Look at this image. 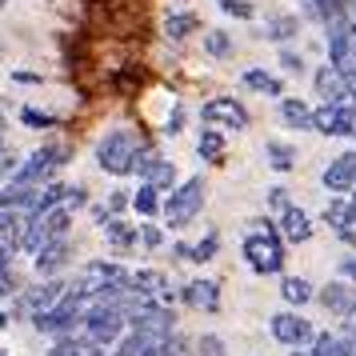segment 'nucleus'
Listing matches in <instances>:
<instances>
[{
    "mask_svg": "<svg viewBox=\"0 0 356 356\" xmlns=\"http://www.w3.org/2000/svg\"><path fill=\"white\" fill-rule=\"evenodd\" d=\"M108 356H120V353H108Z\"/></svg>",
    "mask_w": 356,
    "mask_h": 356,
    "instance_id": "obj_55",
    "label": "nucleus"
},
{
    "mask_svg": "<svg viewBox=\"0 0 356 356\" xmlns=\"http://www.w3.org/2000/svg\"><path fill=\"white\" fill-rule=\"evenodd\" d=\"M204 52H209V56H216V60L232 56V36H228L225 29H212V33H204Z\"/></svg>",
    "mask_w": 356,
    "mask_h": 356,
    "instance_id": "obj_31",
    "label": "nucleus"
},
{
    "mask_svg": "<svg viewBox=\"0 0 356 356\" xmlns=\"http://www.w3.org/2000/svg\"><path fill=\"white\" fill-rule=\"evenodd\" d=\"M104 236H108V244H113V248H120V252H129L132 244L140 241V225H129V220H120V216H113V220L104 225Z\"/></svg>",
    "mask_w": 356,
    "mask_h": 356,
    "instance_id": "obj_23",
    "label": "nucleus"
},
{
    "mask_svg": "<svg viewBox=\"0 0 356 356\" xmlns=\"http://www.w3.org/2000/svg\"><path fill=\"white\" fill-rule=\"evenodd\" d=\"M348 92H353V108H356V72L348 76Z\"/></svg>",
    "mask_w": 356,
    "mask_h": 356,
    "instance_id": "obj_46",
    "label": "nucleus"
},
{
    "mask_svg": "<svg viewBox=\"0 0 356 356\" xmlns=\"http://www.w3.org/2000/svg\"><path fill=\"white\" fill-rule=\"evenodd\" d=\"M340 280L356 284V257H344V260H340Z\"/></svg>",
    "mask_w": 356,
    "mask_h": 356,
    "instance_id": "obj_43",
    "label": "nucleus"
},
{
    "mask_svg": "<svg viewBox=\"0 0 356 356\" xmlns=\"http://www.w3.org/2000/svg\"><path fill=\"white\" fill-rule=\"evenodd\" d=\"M200 120L204 124H212V129L220 132H244L248 124H252V116H248V108H244L236 97H212L200 104Z\"/></svg>",
    "mask_w": 356,
    "mask_h": 356,
    "instance_id": "obj_8",
    "label": "nucleus"
},
{
    "mask_svg": "<svg viewBox=\"0 0 356 356\" xmlns=\"http://www.w3.org/2000/svg\"><path fill=\"white\" fill-rule=\"evenodd\" d=\"M216 4H220V13L232 17V20H252L257 17V4H252V0H216Z\"/></svg>",
    "mask_w": 356,
    "mask_h": 356,
    "instance_id": "obj_33",
    "label": "nucleus"
},
{
    "mask_svg": "<svg viewBox=\"0 0 356 356\" xmlns=\"http://www.w3.org/2000/svg\"><path fill=\"white\" fill-rule=\"evenodd\" d=\"M348 196H353V200H356V188H353V193H348Z\"/></svg>",
    "mask_w": 356,
    "mask_h": 356,
    "instance_id": "obj_51",
    "label": "nucleus"
},
{
    "mask_svg": "<svg viewBox=\"0 0 356 356\" xmlns=\"http://www.w3.org/2000/svg\"><path fill=\"white\" fill-rule=\"evenodd\" d=\"M0 108H4V104H0Z\"/></svg>",
    "mask_w": 356,
    "mask_h": 356,
    "instance_id": "obj_57",
    "label": "nucleus"
},
{
    "mask_svg": "<svg viewBox=\"0 0 356 356\" xmlns=\"http://www.w3.org/2000/svg\"><path fill=\"white\" fill-rule=\"evenodd\" d=\"M200 209H204V177L196 172V177H188L184 184H177L168 193V200H164V220H168V228H184Z\"/></svg>",
    "mask_w": 356,
    "mask_h": 356,
    "instance_id": "obj_4",
    "label": "nucleus"
},
{
    "mask_svg": "<svg viewBox=\"0 0 356 356\" xmlns=\"http://www.w3.org/2000/svg\"><path fill=\"white\" fill-rule=\"evenodd\" d=\"M81 284L92 296H104V292H129L132 289V268L116 264V260H88L81 268Z\"/></svg>",
    "mask_w": 356,
    "mask_h": 356,
    "instance_id": "obj_5",
    "label": "nucleus"
},
{
    "mask_svg": "<svg viewBox=\"0 0 356 356\" xmlns=\"http://www.w3.org/2000/svg\"><path fill=\"white\" fill-rule=\"evenodd\" d=\"M280 296H284L292 308H300V305L312 300V284H308L305 276H280Z\"/></svg>",
    "mask_w": 356,
    "mask_h": 356,
    "instance_id": "obj_27",
    "label": "nucleus"
},
{
    "mask_svg": "<svg viewBox=\"0 0 356 356\" xmlns=\"http://www.w3.org/2000/svg\"><path fill=\"white\" fill-rule=\"evenodd\" d=\"M188 348H193V344H188L184 337H177V332H172V337H164V340H161V348H156L152 356H188Z\"/></svg>",
    "mask_w": 356,
    "mask_h": 356,
    "instance_id": "obj_35",
    "label": "nucleus"
},
{
    "mask_svg": "<svg viewBox=\"0 0 356 356\" xmlns=\"http://www.w3.org/2000/svg\"><path fill=\"white\" fill-rule=\"evenodd\" d=\"M316 300H321L332 316H348V312H356V284H348V280H328V284L316 292Z\"/></svg>",
    "mask_w": 356,
    "mask_h": 356,
    "instance_id": "obj_15",
    "label": "nucleus"
},
{
    "mask_svg": "<svg viewBox=\"0 0 356 356\" xmlns=\"http://www.w3.org/2000/svg\"><path fill=\"white\" fill-rule=\"evenodd\" d=\"M4 4H8V0H0V8H4Z\"/></svg>",
    "mask_w": 356,
    "mask_h": 356,
    "instance_id": "obj_52",
    "label": "nucleus"
},
{
    "mask_svg": "<svg viewBox=\"0 0 356 356\" xmlns=\"http://www.w3.org/2000/svg\"><path fill=\"white\" fill-rule=\"evenodd\" d=\"M340 337L348 340V344H353L356 348V312H348V316H340V328H337Z\"/></svg>",
    "mask_w": 356,
    "mask_h": 356,
    "instance_id": "obj_40",
    "label": "nucleus"
},
{
    "mask_svg": "<svg viewBox=\"0 0 356 356\" xmlns=\"http://www.w3.org/2000/svg\"><path fill=\"white\" fill-rule=\"evenodd\" d=\"M312 88L324 104H353V92H348V76L340 72L337 65H321L312 72Z\"/></svg>",
    "mask_w": 356,
    "mask_h": 356,
    "instance_id": "obj_10",
    "label": "nucleus"
},
{
    "mask_svg": "<svg viewBox=\"0 0 356 356\" xmlns=\"http://www.w3.org/2000/svg\"><path fill=\"white\" fill-rule=\"evenodd\" d=\"M344 156H348V164H353V177H356V148H353V152H344Z\"/></svg>",
    "mask_w": 356,
    "mask_h": 356,
    "instance_id": "obj_47",
    "label": "nucleus"
},
{
    "mask_svg": "<svg viewBox=\"0 0 356 356\" xmlns=\"http://www.w3.org/2000/svg\"><path fill=\"white\" fill-rule=\"evenodd\" d=\"M280 236L289 244H308L312 241V216H308L305 209H296V204L284 209L280 212Z\"/></svg>",
    "mask_w": 356,
    "mask_h": 356,
    "instance_id": "obj_16",
    "label": "nucleus"
},
{
    "mask_svg": "<svg viewBox=\"0 0 356 356\" xmlns=\"http://www.w3.org/2000/svg\"><path fill=\"white\" fill-rule=\"evenodd\" d=\"M0 356H8V353H0Z\"/></svg>",
    "mask_w": 356,
    "mask_h": 356,
    "instance_id": "obj_56",
    "label": "nucleus"
},
{
    "mask_svg": "<svg viewBox=\"0 0 356 356\" xmlns=\"http://www.w3.org/2000/svg\"><path fill=\"white\" fill-rule=\"evenodd\" d=\"M172 252H177V260H193V244H188V241H180L177 248H172Z\"/></svg>",
    "mask_w": 356,
    "mask_h": 356,
    "instance_id": "obj_45",
    "label": "nucleus"
},
{
    "mask_svg": "<svg viewBox=\"0 0 356 356\" xmlns=\"http://www.w3.org/2000/svg\"><path fill=\"white\" fill-rule=\"evenodd\" d=\"M353 120H356L353 104H321L312 113V132H321V136H348Z\"/></svg>",
    "mask_w": 356,
    "mask_h": 356,
    "instance_id": "obj_12",
    "label": "nucleus"
},
{
    "mask_svg": "<svg viewBox=\"0 0 356 356\" xmlns=\"http://www.w3.org/2000/svg\"><path fill=\"white\" fill-rule=\"evenodd\" d=\"M145 184H152V188H161V193H172L177 188V168H172V161H156L152 164V172L145 177Z\"/></svg>",
    "mask_w": 356,
    "mask_h": 356,
    "instance_id": "obj_30",
    "label": "nucleus"
},
{
    "mask_svg": "<svg viewBox=\"0 0 356 356\" xmlns=\"http://www.w3.org/2000/svg\"><path fill=\"white\" fill-rule=\"evenodd\" d=\"M65 292H68V280H60V276L40 280V284H33V289L17 292V316H24V321H36L40 312H49V308L60 305V300H65Z\"/></svg>",
    "mask_w": 356,
    "mask_h": 356,
    "instance_id": "obj_7",
    "label": "nucleus"
},
{
    "mask_svg": "<svg viewBox=\"0 0 356 356\" xmlns=\"http://www.w3.org/2000/svg\"><path fill=\"white\" fill-rule=\"evenodd\" d=\"M241 257L257 276L284 273V236H280V228H268V232L248 228L241 241Z\"/></svg>",
    "mask_w": 356,
    "mask_h": 356,
    "instance_id": "obj_1",
    "label": "nucleus"
},
{
    "mask_svg": "<svg viewBox=\"0 0 356 356\" xmlns=\"http://www.w3.org/2000/svg\"><path fill=\"white\" fill-rule=\"evenodd\" d=\"M68 156H72V148H68V145L36 148L33 156H24V161H20V168L13 172V184H49V180L68 164Z\"/></svg>",
    "mask_w": 356,
    "mask_h": 356,
    "instance_id": "obj_3",
    "label": "nucleus"
},
{
    "mask_svg": "<svg viewBox=\"0 0 356 356\" xmlns=\"http://www.w3.org/2000/svg\"><path fill=\"white\" fill-rule=\"evenodd\" d=\"M268 209H273L276 216H280L284 209H292V196H289V188H284V184H276V188H268Z\"/></svg>",
    "mask_w": 356,
    "mask_h": 356,
    "instance_id": "obj_37",
    "label": "nucleus"
},
{
    "mask_svg": "<svg viewBox=\"0 0 356 356\" xmlns=\"http://www.w3.org/2000/svg\"><path fill=\"white\" fill-rule=\"evenodd\" d=\"M268 332H273L276 344H284V348H308L312 340H316V328L312 321H305L300 312H273L268 316Z\"/></svg>",
    "mask_w": 356,
    "mask_h": 356,
    "instance_id": "obj_9",
    "label": "nucleus"
},
{
    "mask_svg": "<svg viewBox=\"0 0 356 356\" xmlns=\"http://www.w3.org/2000/svg\"><path fill=\"white\" fill-rule=\"evenodd\" d=\"M196 348H200L196 356H225V340H216V337H200V340H196Z\"/></svg>",
    "mask_w": 356,
    "mask_h": 356,
    "instance_id": "obj_39",
    "label": "nucleus"
},
{
    "mask_svg": "<svg viewBox=\"0 0 356 356\" xmlns=\"http://www.w3.org/2000/svg\"><path fill=\"white\" fill-rule=\"evenodd\" d=\"M324 225L332 228L344 244H356V200L353 196H332L324 204Z\"/></svg>",
    "mask_w": 356,
    "mask_h": 356,
    "instance_id": "obj_11",
    "label": "nucleus"
},
{
    "mask_svg": "<svg viewBox=\"0 0 356 356\" xmlns=\"http://www.w3.org/2000/svg\"><path fill=\"white\" fill-rule=\"evenodd\" d=\"M353 33H356V20H353Z\"/></svg>",
    "mask_w": 356,
    "mask_h": 356,
    "instance_id": "obj_54",
    "label": "nucleus"
},
{
    "mask_svg": "<svg viewBox=\"0 0 356 356\" xmlns=\"http://www.w3.org/2000/svg\"><path fill=\"white\" fill-rule=\"evenodd\" d=\"M196 152H200V161L204 164H216L220 156H225V132L209 124V129L200 132V140H196Z\"/></svg>",
    "mask_w": 356,
    "mask_h": 356,
    "instance_id": "obj_25",
    "label": "nucleus"
},
{
    "mask_svg": "<svg viewBox=\"0 0 356 356\" xmlns=\"http://www.w3.org/2000/svg\"><path fill=\"white\" fill-rule=\"evenodd\" d=\"M68 260H72V241H52V244H44L40 252H36V276L40 280H52V276H60L68 268Z\"/></svg>",
    "mask_w": 356,
    "mask_h": 356,
    "instance_id": "obj_14",
    "label": "nucleus"
},
{
    "mask_svg": "<svg viewBox=\"0 0 356 356\" xmlns=\"http://www.w3.org/2000/svg\"><path fill=\"white\" fill-rule=\"evenodd\" d=\"M0 152H4V140H0Z\"/></svg>",
    "mask_w": 356,
    "mask_h": 356,
    "instance_id": "obj_53",
    "label": "nucleus"
},
{
    "mask_svg": "<svg viewBox=\"0 0 356 356\" xmlns=\"http://www.w3.org/2000/svg\"><path fill=\"white\" fill-rule=\"evenodd\" d=\"M4 328H8V316H4V312H0V332H4Z\"/></svg>",
    "mask_w": 356,
    "mask_h": 356,
    "instance_id": "obj_48",
    "label": "nucleus"
},
{
    "mask_svg": "<svg viewBox=\"0 0 356 356\" xmlns=\"http://www.w3.org/2000/svg\"><path fill=\"white\" fill-rule=\"evenodd\" d=\"M132 292L161 296L164 292V273H156V268H132Z\"/></svg>",
    "mask_w": 356,
    "mask_h": 356,
    "instance_id": "obj_28",
    "label": "nucleus"
},
{
    "mask_svg": "<svg viewBox=\"0 0 356 356\" xmlns=\"http://www.w3.org/2000/svg\"><path fill=\"white\" fill-rule=\"evenodd\" d=\"M324 40H328V65H337L344 76L356 72V33H353V17H340L324 24Z\"/></svg>",
    "mask_w": 356,
    "mask_h": 356,
    "instance_id": "obj_6",
    "label": "nucleus"
},
{
    "mask_svg": "<svg viewBox=\"0 0 356 356\" xmlns=\"http://www.w3.org/2000/svg\"><path fill=\"white\" fill-rule=\"evenodd\" d=\"M33 220V212H20V209H0V244H13L24 236V225Z\"/></svg>",
    "mask_w": 356,
    "mask_h": 356,
    "instance_id": "obj_22",
    "label": "nucleus"
},
{
    "mask_svg": "<svg viewBox=\"0 0 356 356\" xmlns=\"http://www.w3.org/2000/svg\"><path fill=\"white\" fill-rule=\"evenodd\" d=\"M193 33H200V17H196L193 8H184V13H168V17H164V36H168V40H188V36Z\"/></svg>",
    "mask_w": 356,
    "mask_h": 356,
    "instance_id": "obj_21",
    "label": "nucleus"
},
{
    "mask_svg": "<svg viewBox=\"0 0 356 356\" xmlns=\"http://www.w3.org/2000/svg\"><path fill=\"white\" fill-rule=\"evenodd\" d=\"M216 252H220V236H216V232H209L204 241L193 244V264H209V260H216Z\"/></svg>",
    "mask_w": 356,
    "mask_h": 356,
    "instance_id": "obj_32",
    "label": "nucleus"
},
{
    "mask_svg": "<svg viewBox=\"0 0 356 356\" xmlns=\"http://www.w3.org/2000/svg\"><path fill=\"white\" fill-rule=\"evenodd\" d=\"M292 356H312V353H300V348H296V353H292Z\"/></svg>",
    "mask_w": 356,
    "mask_h": 356,
    "instance_id": "obj_50",
    "label": "nucleus"
},
{
    "mask_svg": "<svg viewBox=\"0 0 356 356\" xmlns=\"http://www.w3.org/2000/svg\"><path fill=\"white\" fill-rule=\"evenodd\" d=\"M177 296L188 308H196V312H216V308H220V284H216V280H204V276H196V280H188V284H180Z\"/></svg>",
    "mask_w": 356,
    "mask_h": 356,
    "instance_id": "obj_13",
    "label": "nucleus"
},
{
    "mask_svg": "<svg viewBox=\"0 0 356 356\" xmlns=\"http://www.w3.org/2000/svg\"><path fill=\"white\" fill-rule=\"evenodd\" d=\"M280 68H284L289 76H300V72H305V56L292 52V49H280Z\"/></svg>",
    "mask_w": 356,
    "mask_h": 356,
    "instance_id": "obj_36",
    "label": "nucleus"
},
{
    "mask_svg": "<svg viewBox=\"0 0 356 356\" xmlns=\"http://www.w3.org/2000/svg\"><path fill=\"white\" fill-rule=\"evenodd\" d=\"M140 148H145V140H140L132 129H108L97 140L100 172H108V177H129L136 156H140Z\"/></svg>",
    "mask_w": 356,
    "mask_h": 356,
    "instance_id": "obj_2",
    "label": "nucleus"
},
{
    "mask_svg": "<svg viewBox=\"0 0 356 356\" xmlns=\"http://www.w3.org/2000/svg\"><path fill=\"white\" fill-rule=\"evenodd\" d=\"M348 136H353V140H356V120H353V132H348Z\"/></svg>",
    "mask_w": 356,
    "mask_h": 356,
    "instance_id": "obj_49",
    "label": "nucleus"
},
{
    "mask_svg": "<svg viewBox=\"0 0 356 356\" xmlns=\"http://www.w3.org/2000/svg\"><path fill=\"white\" fill-rule=\"evenodd\" d=\"M312 113L316 108H308L300 97H280V120L296 132H312Z\"/></svg>",
    "mask_w": 356,
    "mask_h": 356,
    "instance_id": "obj_20",
    "label": "nucleus"
},
{
    "mask_svg": "<svg viewBox=\"0 0 356 356\" xmlns=\"http://www.w3.org/2000/svg\"><path fill=\"white\" fill-rule=\"evenodd\" d=\"M241 84L248 88V92H257V97H284V81L280 76H273L268 68H244L241 72Z\"/></svg>",
    "mask_w": 356,
    "mask_h": 356,
    "instance_id": "obj_18",
    "label": "nucleus"
},
{
    "mask_svg": "<svg viewBox=\"0 0 356 356\" xmlns=\"http://www.w3.org/2000/svg\"><path fill=\"white\" fill-rule=\"evenodd\" d=\"M296 33H300V20L292 17V13H273V17L264 20V29H260V36L273 40V44H289Z\"/></svg>",
    "mask_w": 356,
    "mask_h": 356,
    "instance_id": "obj_19",
    "label": "nucleus"
},
{
    "mask_svg": "<svg viewBox=\"0 0 356 356\" xmlns=\"http://www.w3.org/2000/svg\"><path fill=\"white\" fill-rule=\"evenodd\" d=\"M132 209L140 212L145 220H152V216L161 212V188H152V184H140V188L132 193Z\"/></svg>",
    "mask_w": 356,
    "mask_h": 356,
    "instance_id": "obj_29",
    "label": "nucleus"
},
{
    "mask_svg": "<svg viewBox=\"0 0 356 356\" xmlns=\"http://www.w3.org/2000/svg\"><path fill=\"white\" fill-rule=\"evenodd\" d=\"M44 356H108L100 344H92V340H84V337H65V340H56Z\"/></svg>",
    "mask_w": 356,
    "mask_h": 356,
    "instance_id": "obj_24",
    "label": "nucleus"
},
{
    "mask_svg": "<svg viewBox=\"0 0 356 356\" xmlns=\"http://www.w3.org/2000/svg\"><path fill=\"white\" fill-rule=\"evenodd\" d=\"M13 81H17V84H36L40 76H36V72H24V68H17V72H13Z\"/></svg>",
    "mask_w": 356,
    "mask_h": 356,
    "instance_id": "obj_44",
    "label": "nucleus"
},
{
    "mask_svg": "<svg viewBox=\"0 0 356 356\" xmlns=\"http://www.w3.org/2000/svg\"><path fill=\"white\" fill-rule=\"evenodd\" d=\"M129 204H132V196L124 193V188H116V193L108 196V209H113V212H124V209H129Z\"/></svg>",
    "mask_w": 356,
    "mask_h": 356,
    "instance_id": "obj_42",
    "label": "nucleus"
},
{
    "mask_svg": "<svg viewBox=\"0 0 356 356\" xmlns=\"http://www.w3.org/2000/svg\"><path fill=\"white\" fill-rule=\"evenodd\" d=\"M20 124H24V129H56V116L40 113L33 104H24V108H20Z\"/></svg>",
    "mask_w": 356,
    "mask_h": 356,
    "instance_id": "obj_34",
    "label": "nucleus"
},
{
    "mask_svg": "<svg viewBox=\"0 0 356 356\" xmlns=\"http://www.w3.org/2000/svg\"><path fill=\"white\" fill-rule=\"evenodd\" d=\"M140 244H145V248H161V244H164V232L152 225V220H145V225H140Z\"/></svg>",
    "mask_w": 356,
    "mask_h": 356,
    "instance_id": "obj_38",
    "label": "nucleus"
},
{
    "mask_svg": "<svg viewBox=\"0 0 356 356\" xmlns=\"http://www.w3.org/2000/svg\"><path fill=\"white\" fill-rule=\"evenodd\" d=\"M321 184L328 188V193H337V196H348L356 188V177H353V164H348V156H337V161L328 164L321 172Z\"/></svg>",
    "mask_w": 356,
    "mask_h": 356,
    "instance_id": "obj_17",
    "label": "nucleus"
},
{
    "mask_svg": "<svg viewBox=\"0 0 356 356\" xmlns=\"http://www.w3.org/2000/svg\"><path fill=\"white\" fill-rule=\"evenodd\" d=\"M264 156H268V164H273L276 172H292L296 168V148L289 140H268L264 145Z\"/></svg>",
    "mask_w": 356,
    "mask_h": 356,
    "instance_id": "obj_26",
    "label": "nucleus"
},
{
    "mask_svg": "<svg viewBox=\"0 0 356 356\" xmlns=\"http://www.w3.org/2000/svg\"><path fill=\"white\" fill-rule=\"evenodd\" d=\"M184 120H188V113H184V104H177V108L168 113V129H164V132H180V129H184Z\"/></svg>",
    "mask_w": 356,
    "mask_h": 356,
    "instance_id": "obj_41",
    "label": "nucleus"
}]
</instances>
